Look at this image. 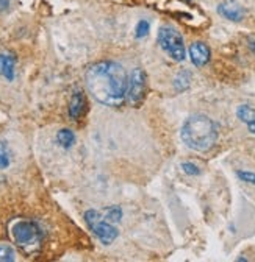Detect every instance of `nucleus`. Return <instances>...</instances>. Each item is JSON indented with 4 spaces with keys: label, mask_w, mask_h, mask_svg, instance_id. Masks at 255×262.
I'll return each mask as SVG.
<instances>
[{
    "label": "nucleus",
    "mask_w": 255,
    "mask_h": 262,
    "mask_svg": "<svg viewBox=\"0 0 255 262\" xmlns=\"http://www.w3.org/2000/svg\"><path fill=\"white\" fill-rule=\"evenodd\" d=\"M85 81L89 94L99 103L117 108L125 102L129 77L116 61H99L86 69Z\"/></svg>",
    "instance_id": "1"
},
{
    "label": "nucleus",
    "mask_w": 255,
    "mask_h": 262,
    "mask_svg": "<svg viewBox=\"0 0 255 262\" xmlns=\"http://www.w3.org/2000/svg\"><path fill=\"white\" fill-rule=\"evenodd\" d=\"M218 136V125L205 114L189 116L180 129L182 142L194 151H208L214 147Z\"/></svg>",
    "instance_id": "2"
},
{
    "label": "nucleus",
    "mask_w": 255,
    "mask_h": 262,
    "mask_svg": "<svg viewBox=\"0 0 255 262\" xmlns=\"http://www.w3.org/2000/svg\"><path fill=\"white\" fill-rule=\"evenodd\" d=\"M156 41L160 44V47L177 62L183 61L186 58V50H185V44H183V38L180 33L169 27V25H163L160 30H158L156 35Z\"/></svg>",
    "instance_id": "3"
},
{
    "label": "nucleus",
    "mask_w": 255,
    "mask_h": 262,
    "mask_svg": "<svg viewBox=\"0 0 255 262\" xmlns=\"http://www.w3.org/2000/svg\"><path fill=\"white\" fill-rule=\"evenodd\" d=\"M85 222L88 223V226L94 233V236L97 237L104 245L113 244L119 236L117 228L113 223L107 222L99 211H94V209L86 211L85 212Z\"/></svg>",
    "instance_id": "4"
},
{
    "label": "nucleus",
    "mask_w": 255,
    "mask_h": 262,
    "mask_svg": "<svg viewBox=\"0 0 255 262\" xmlns=\"http://www.w3.org/2000/svg\"><path fill=\"white\" fill-rule=\"evenodd\" d=\"M13 237L19 247L25 251H31L33 247H38L43 239V233L33 222H17L13 228Z\"/></svg>",
    "instance_id": "5"
},
{
    "label": "nucleus",
    "mask_w": 255,
    "mask_h": 262,
    "mask_svg": "<svg viewBox=\"0 0 255 262\" xmlns=\"http://www.w3.org/2000/svg\"><path fill=\"white\" fill-rule=\"evenodd\" d=\"M147 92V75L143 69L136 68L133 69L130 78H129V88H127V97L125 100L132 106L140 108L146 98Z\"/></svg>",
    "instance_id": "6"
},
{
    "label": "nucleus",
    "mask_w": 255,
    "mask_h": 262,
    "mask_svg": "<svg viewBox=\"0 0 255 262\" xmlns=\"http://www.w3.org/2000/svg\"><path fill=\"white\" fill-rule=\"evenodd\" d=\"M211 58V50L205 42H193L189 46V59L196 68H204L205 64H208Z\"/></svg>",
    "instance_id": "7"
},
{
    "label": "nucleus",
    "mask_w": 255,
    "mask_h": 262,
    "mask_svg": "<svg viewBox=\"0 0 255 262\" xmlns=\"http://www.w3.org/2000/svg\"><path fill=\"white\" fill-rule=\"evenodd\" d=\"M218 13L222 16V17H226L232 22H240L244 19V8L237 2V0H224L222 4H219L218 7Z\"/></svg>",
    "instance_id": "8"
},
{
    "label": "nucleus",
    "mask_w": 255,
    "mask_h": 262,
    "mask_svg": "<svg viewBox=\"0 0 255 262\" xmlns=\"http://www.w3.org/2000/svg\"><path fill=\"white\" fill-rule=\"evenodd\" d=\"M85 106H86V98H85L83 92H80V91L74 92V95L71 97V102H69V117L74 120L80 119L85 111Z\"/></svg>",
    "instance_id": "9"
},
{
    "label": "nucleus",
    "mask_w": 255,
    "mask_h": 262,
    "mask_svg": "<svg viewBox=\"0 0 255 262\" xmlns=\"http://www.w3.org/2000/svg\"><path fill=\"white\" fill-rule=\"evenodd\" d=\"M237 117L247 126L249 133L255 135V108L249 105H240L237 108Z\"/></svg>",
    "instance_id": "10"
},
{
    "label": "nucleus",
    "mask_w": 255,
    "mask_h": 262,
    "mask_svg": "<svg viewBox=\"0 0 255 262\" xmlns=\"http://www.w3.org/2000/svg\"><path fill=\"white\" fill-rule=\"evenodd\" d=\"M0 66H2V74L8 81L14 80V66H16V58L13 55H0Z\"/></svg>",
    "instance_id": "11"
},
{
    "label": "nucleus",
    "mask_w": 255,
    "mask_h": 262,
    "mask_svg": "<svg viewBox=\"0 0 255 262\" xmlns=\"http://www.w3.org/2000/svg\"><path fill=\"white\" fill-rule=\"evenodd\" d=\"M56 142L63 147V148H71L75 144V135L74 131L69 128H63L56 133Z\"/></svg>",
    "instance_id": "12"
},
{
    "label": "nucleus",
    "mask_w": 255,
    "mask_h": 262,
    "mask_svg": "<svg viewBox=\"0 0 255 262\" xmlns=\"http://www.w3.org/2000/svg\"><path fill=\"white\" fill-rule=\"evenodd\" d=\"M189 83H191V74L186 71H182V72H179V75L174 80V88H175V91L183 92L189 88Z\"/></svg>",
    "instance_id": "13"
},
{
    "label": "nucleus",
    "mask_w": 255,
    "mask_h": 262,
    "mask_svg": "<svg viewBox=\"0 0 255 262\" xmlns=\"http://www.w3.org/2000/svg\"><path fill=\"white\" fill-rule=\"evenodd\" d=\"M107 222L110 223H119L121 219H122V209L119 206H110L108 209H105V217H104Z\"/></svg>",
    "instance_id": "14"
},
{
    "label": "nucleus",
    "mask_w": 255,
    "mask_h": 262,
    "mask_svg": "<svg viewBox=\"0 0 255 262\" xmlns=\"http://www.w3.org/2000/svg\"><path fill=\"white\" fill-rule=\"evenodd\" d=\"M149 30H150V24L144 19H141L138 24H136V28H135V36L138 39H143L149 35Z\"/></svg>",
    "instance_id": "15"
},
{
    "label": "nucleus",
    "mask_w": 255,
    "mask_h": 262,
    "mask_svg": "<svg viewBox=\"0 0 255 262\" xmlns=\"http://www.w3.org/2000/svg\"><path fill=\"white\" fill-rule=\"evenodd\" d=\"M16 259V253L11 247H0V262H13Z\"/></svg>",
    "instance_id": "16"
},
{
    "label": "nucleus",
    "mask_w": 255,
    "mask_h": 262,
    "mask_svg": "<svg viewBox=\"0 0 255 262\" xmlns=\"http://www.w3.org/2000/svg\"><path fill=\"white\" fill-rule=\"evenodd\" d=\"M10 166V155L7 151V147L0 142V169H7Z\"/></svg>",
    "instance_id": "17"
},
{
    "label": "nucleus",
    "mask_w": 255,
    "mask_h": 262,
    "mask_svg": "<svg viewBox=\"0 0 255 262\" xmlns=\"http://www.w3.org/2000/svg\"><path fill=\"white\" fill-rule=\"evenodd\" d=\"M182 170L186 175H191V177H196V175L201 173V169L196 166V164H193V162H183L182 164Z\"/></svg>",
    "instance_id": "18"
},
{
    "label": "nucleus",
    "mask_w": 255,
    "mask_h": 262,
    "mask_svg": "<svg viewBox=\"0 0 255 262\" xmlns=\"http://www.w3.org/2000/svg\"><path fill=\"white\" fill-rule=\"evenodd\" d=\"M237 177L244 181V183H249V184H253L255 186V173L253 172H247V170H237Z\"/></svg>",
    "instance_id": "19"
},
{
    "label": "nucleus",
    "mask_w": 255,
    "mask_h": 262,
    "mask_svg": "<svg viewBox=\"0 0 255 262\" xmlns=\"http://www.w3.org/2000/svg\"><path fill=\"white\" fill-rule=\"evenodd\" d=\"M247 46H249L250 52L255 55V35H250V36L247 38Z\"/></svg>",
    "instance_id": "20"
},
{
    "label": "nucleus",
    "mask_w": 255,
    "mask_h": 262,
    "mask_svg": "<svg viewBox=\"0 0 255 262\" xmlns=\"http://www.w3.org/2000/svg\"><path fill=\"white\" fill-rule=\"evenodd\" d=\"M10 5V0H0V10H7Z\"/></svg>",
    "instance_id": "21"
},
{
    "label": "nucleus",
    "mask_w": 255,
    "mask_h": 262,
    "mask_svg": "<svg viewBox=\"0 0 255 262\" xmlns=\"http://www.w3.org/2000/svg\"><path fill=\"white\" fill-rule=\"evenodd\" d=\"M0 72H2V66H0Z\"/></svg>",
    "instance_id": "22"
},
{
    "label": "nucleus",
    "mask_w": 255,
    "mask_h": 262,
    "mask_svg": "<svg viewBox=\"0 0 255 262\" xmlns=\"http://www.w3.org/2000/svg\"><path fill=\"white\" fill-rule=\"evenodd\" d=\"M185 2H191V0H185Z\"/></svg>",
    "instance_id": "23"
}]
</instances>
